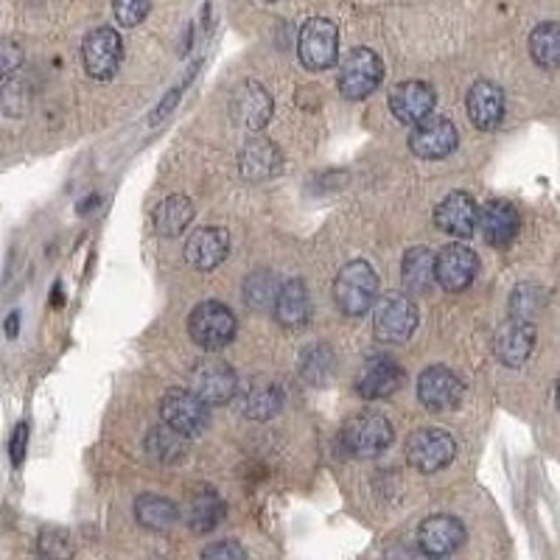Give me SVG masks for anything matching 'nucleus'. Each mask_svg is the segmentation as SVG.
Returning <instances> with one entry per match:
<instances>
[{
    "label": "nucleus",
    "instance_id": "nucleus-1",
    "mask_svg": "<svg viewBox=\"0 0 560 560\" xmlns=\"http://www.w3.org/2000/svg\"><path fill=\"white\" fill-rule=\"evenodd\" d=\"M378 294V275L368 261H350L339 269L334 280V303L348 317H362L376 306Z\"/></svg>",
    "mask_w": 560,
    "mask_h": 560
},
{
    "label": "nucleus",
    "instance_id": "nucleus-2",
    "mask_svg": "<svg viewBox=\"0 0 560 560\" xmlns=\"http://www.w3.org/2000/svg\"><path fill=\"white\" fill-rule=\"evenodd\" d=\"M342 446L348 448L353 457H378V454L387 452L393 446L395 432L393 423H389L387 415L373 412V409H364V412L350 415L342 427Z\"/></svg>",
    "mask_w": 560,
    "mask_h": 560
},
{
    "label": "nucleus",
    "instance_id": "nucleus-3",
    "mask_svg": "<svg viewBox=\"0 0 560 560\" xmlns=\"http://www.w3.org/2000/svg\"><path fill=\"white\" fill-rule=\"evenodd\" d=\"M418 306L415 300L404 292H384L376 300V317L373 328L376 337L387 345H404L418 328Z\"/></svg>",
    "mask_w": 560,
    "mask_h": 560
},
{
    "label": "nucleus",
    "instance_id": "nucleus-4",
    "mask_svg": "<svg viewBox=\"0 0 560 560\" xmlns=\"http://www.w3.org/2000/svg\"><path fill=\"white\" fill-rule=\"evenodd\" d=\"M236 314L219 300H205L188 317V334L205 350H222L236 337Z\"/></svg>",
    "mask_w": 560,
    "mask_h": 560
},
{
    "label": "nucleus",
    "instance_id": "nucleus-5",
    "mask_svg": "<svg viewBox=\"0 0 560 560\" xmlns=\"http://www.w3.org/2000/svg\"><path fill=\"white\" fill-rule=\"evenodd\" d=\"M384 79V62L370 48H353L339 65V93L350 102L368 98Z\"/></svg>",
    "mask_w": 560,
    "mask_h": 560
},
{
    "label": "nucleus",
    "instance_id": "nucleus-6",
    "mask_svg": "<svg viewBox=\"0 0 560 560\" xmlns=\"http://www.w3.org/2000/svg\"><path fill=\"white\" fill-rule=\"evenodd\" d=\"M210 404H205L194 389H168L160 398V418L185 438H197L210 423Z\"/></svg>",
    "mask_w": 560,
    "mask_h": 560
},
{
    "label": "nucleus",
    "instance_id": "nucleus-7",
    "mask_svg": "<svg viewBox=\"0 0 560 560\" xmlns=\"http://www.w3.org/2000/svg\"><path fill=\"white\" fill-rule=\"evenodd\" d=\"M457 454V443L443 429H418L407 440V463L420 474L443 471Z\"/></svg>",
    "mask_w": 560,
    "mask_h": 560
},
{
    "label": "nucleus",
    "instance_id": "nucleus-8",
    "mask_svg": "<svg viewBox=\"0 0 560 560\" xmlns=\"http://www.w3.org/2000/svg\"><path fill=\"white\" fill-rule=\"evenodd\" d=\"M300 62L308 70H328L337 65L339 54V32L331 20L312 18L303 23L298 37Z\"/></svg>",
    "mask_w": 560,
    "mask_h": 560
},
{
    "label": "nucleus",
    "instance_id": "nucleus-9",
    "mask_svg": "<svg viewBox=\"0 0 560 560\" xmlns=\"http://www.w3.org/2000/svg\"><path fill=\"white\" fill-rule=\"evenodd\" d=\"M84 70L98 82H109L118 73L124 59V39L113 26H98L84 37Z\"/></svg>",
    "mask_w": 560,
    "mask_h": 560
},
{
    "label": "nucleus",
    "instance_id": "nucleus-10",
    "mask_svg": "<svg viewBox=\"0 0 560 560\" xmlns=\"http://www.w3.org/2000/svg\"><path fill=\"white\" fill-rule=\"evenodd\" d=\"M191 389L202 398L210 407H219V404H230L236 398L238 378L233 373L228 362L222 359H205L197 368L191 370Z\"/></svg>",
    "mask_w": 560,
    "mask_h": 560
},
{
    "label": "nucleus",
    "instance_id": "nucleus-11",
    "mask_svg": "<svg viewBox=\"0 0 560 560\" xmlns=\"http://www.w3.org/2000/svg\"><path fill=\"white\" fill-rule=\"evenodd\" d=\"M459 135L448 118L443 115H429L423 121L415 124L412 135H409V149L415 158L423 160H443L457 149Z\"/></svg>",
    "mask_w": 560,
    "mask_h": 560
},
{
    "label": "nucleus",
    "instance_id": "nucleus-12",
    "mask_svg": "<svg viewBox=\"0 0 560 560\" xmlns=\"http://www.w3.org/2000/svg\"><path fill=\"white\" fill-rule=\"evenodd\" d=\"M463 395L465 384L459 382L454 370L443 368V364H434V368H427L420 373L418 398L429 412H448V409L459 407Z\"/></svg>",
    "mask_w": 560,
    "mask_h": 560
},
{
    "label": "nucleus",
    "instance_id": "nucleus-13",
    "mask_svg": "<svg viewBox=\"0 0 560 560\" xmlns=\"http://www.w3.org/2000/svg\"><path fill=\"white\" fill-rule=\"evenodd\" d=\"M465 544V527L459 518L434 513L418 527V547L429 558H448Z\"/></svg>",
    "mask_w": 560,
    "mask_h": 560
},
{
    "label": "nucleus",
    "instance_id": "nucleus-14",
    "mask_svg": "<svg viewBox=\"0 0 560 560\" xmlns=\"http://www.w3.org/2000/svg\"><path fill=\"white\" fill-rule=\"evenodd\" d=\"M479 272V258L465 244H448L438 253V287L446 292H465Z\"/></svg>",
    "mask_w": 560,
    "mask_h": 560
},
{
    "label": "nucleus",
    "instance_id": "nucleus-15",
    "mask_svg": "<svg viewBox=\"0 0 560 560\" xmlns=\"http://www.w3.org/2000/svg\"><path fill=\"white\" fill-rule=\"evenodd\" d=\"M230 115L244 129H264L272 118V96L258 82H244L230 96Z\"/></svg>",
    "mask_w": 560,
    "mask_h": 560
},
{
    "label": "nucleus",
    "instance_id": "nucleus-16",
    "mask_svg": "<svg viewBox=\"0 0 560 560\" xmlns=\"http://www.w3.org/2000/svg\"><path fill=\"white\" fill-rule=\"evenodd\" d=\"M404 378L407 373L393 357H370L359 373L357 389L368 401H378V398H389L393 393H398Z\"/></svg>",
    "mask_w": 560,
    "mask_h": 560
},
{
    "label": "nucleus",
    "instance_id": "nucleus-17",
    "mask_svg": "<svg viewBox=\"0 0 560 560\" xmlns=\"http://www.w3.org/2000/svg\"><path fill=\"white\" fill-rule=\"evenodd\" d=\"M535 348V328L529 319L510 317L493 337V353L504 368H522Z\"/></svg>",
    "mask_w": 560,
    "mask_h": 560
},
{
    "label": "nucleus",
    "instance_id": "nucleus-18",
    "mask_svg": "<svg viewBox=\"0 0 560 560\" xmlns=\"http://www.w3.org/2000/svg\"><path fill=\"white\" fill-rule=\"evenodd\" d=\"M434 224L443 233L457 238L474 236V230L479 228V208L474 202L471 194L452 191L434 210Z\"/></svg>",
    "mask_w": 560,
    "mask_h": 560
},
{
    "label": "nucleus",
    "instance_id": "nucleus-19",
    "mask_svg": "<svg viewBox=\"0 0 560 560\" xmlns=\"http://www.w3.org/2000/svg\"><path fill=\"white\" fill-rule=\"evenodd\" d=\"M434 102H438L434 90L427 82L412 79V82L395 84L389 93V113L401 124H418L432 115Z\"/></svg>",
    "mask_w": 560,
    "mask_h": 560
},
{
    "label": "nucleus",
    "instance_id": "nucleus-20",
    "mask_svg": "<svg viewBox=\"0 0 560 560\" xmlns=\"http://www.w3.org/2000/svg\"><path fill=\"white\" fill-rule=\"evenodd\" d=\"M230 253V236L222 228H199L185 242V261L199 272H210L224 264Z\"/></svg>",
    "mask_w": 560,
    "mask_h": 560
},
{
    "label": "nucleus",
    "instance_id": "nucleus-21",
    "mask_svg": "<svg viewBox=\"0 0 560 560\" xmlns=\"http://www.w3.org/2000/svg\"><path fill=\"white\" fill-rule=\"evenodd\" d=\"M479 228H482V236L490 247H508L518 236L522 219H518V210L510 202H504V199H490L479 210Z\"/></svg>",
    "mask_w": 560,
    "mask_h": 560
},
{
    "label": "nucleus",
    "instance_id": "nucleus-22",
    "mask_svg": "<svg viewBox=\"0 0 560 560\" xmlns=\"http://www.w3.org/2000/svg\"><path fill=\"white\" fill-rule=\"evenodd\" d=\"M465 107H468V118L474 121V127L479 129H497L502 124V115H504V93L499 84L493 82H479L471 84L468 90V98H465Z\"/></svg>",
    "mask_w": 560,
    "mask_h": 560
},
{
    "label": "nucleus",
    "instance_id": "nucleus-23",
    "mask_svg": "<svg viewBox=\"0 0 560 560\" xmlns=\"http://www.w3.org/2000/svg\"><path fill=\"white\" fill-rule=\"evenodd\" d=\"M275 319H278L283 328H303L312 317V298H308V289L303 280H287L280 287L278 298H275Z\"/></svg>",
    "mask_w": 560,
    "mask_h": 560
},
{
    "label": "nucleus",
    "instance_id": "nucleus-24",
    "mask_svg": "<svg viewBox=\"0 0 560 560\" xmlns=\"http://www.w3.org/2000/svg\"><path fill=\"white\" fill-rule=\"evenodd\" d=\"M404 289L409 294H427L438 283V255L429 247H412L401 264Z\"/></svg>",
    "mask_w": 560,
    "mask_h": 560
},
{
    "label": "nucleus",
    "instance_id": "nucleus-25",
    "mask_svg": "<svg viewBox=\"0 0 560 560\" xmlns=\"http://www.w3.org/2000/svg\"><path fill=\"white\" fill-rule=\"evenodd\" d=\"M224 518V502L213 488H199L185 504V522L194 533L205 535L217 529Z\"/></svg>",
    "mask_w": 560,
    "mask_h": 560
},
{
    "label": "nucleus",
    "instance_id": "nucleus-26",
    "mask_svg": "<svg viewBox=\"0 0 560 560\" xmlns=\"http://www.w3.org/2000/svg\"><path fill=\"white\" fill-rule=\"evenodd\" d=\"M238 163H242L244 179L261 183V179H269L280 168V152L269 140L255 138L242 149V160Z\"/></svg>",
    "mask_w": 560,
    "mask_h": 560
},
{
    "label": "nucleus",
    "instance_id": "nucleus-27",
    "mask_svg": "<svg viewBox=\"0 0 560 560\" xmlns=\"http://www.w3.org/2000/svg\"><path fill=\"white\" fill-rule=\"evenodd\" d=\"M135 516L152 533H166L177 524L179 510L172 499L158 497V493H143V497L135 499Z\"/></svg>",
    "mask_w": 560,
    "mask_h": 560
},
{
    "label": "nucleus",
    "instance_id": "nucleus-28",
    "mask_svg": "<svg viewBox=\"0 0 560 560\" xmlns=\"http://www.w3.org/2000/svg\"><path fill=\"white\" fill-rule=\"evenodd\" d=\"M194 219V205L188 197H168L166 202H160V208L154 210V233L163 238L179 236Z\"/></svg>",
    "mask_w": 560,
    "mask_h": 560
},
{
    "label": "nucleus",
    "instance_id": "nucleus-29",
    "mask_svg": "<svg viewBox=\"0 0 560 560\" xmlns=\"http://www.w3.org/2000/svg\"><path fill=\"white\" fill-rule=\"evenodd\" d=\"M283 404V395H280L278 384L267 382V378H258V382L249 384L242 395V415L253 420H267Z\"/></svg>",
    "mask_w": 560,
    "mask_h": 560
},
{
    "label": "nucleus",
    "instance_id": "nucleus-30",
    "mask_svg": "<svg viewBox=\"0 0 560 560\" xmlns=\"http://www.w3.org/2000/svg\"><path fill=\"white\" fill-rule=\"evenodd\" d=\"M529 54L538 68H560V23H541L529 34Z\"/></svg>",
    "mask_w": 560,
    "mask_h": 560
},
{
    "label": "nucleus",
    "instance_id": "nucleus-31",
    "mask_svg": "<svg viewBox=\"0 0 560 560\" xmlns=\"http://www.w3.org/2000/svg\"><path fill=\"white\" fill-rule=\"evenodd\" d=\"M278 292L280 289L275 283V275H269L267 269H258V272H253L244 280V300L253 308H269V303H275Z\"/></svg>",
    "mask_w": 560,
    "mask_h": 560
},
{
    "label": "nucleus",
    "instance_id": "nucleus-32",
    "mask_svg": "<svg viewBox=\"0 0 560 560\" xmlns=\"http://www.w3.org/2000/svg\"><path fill=\"white\" fill-rule=\"evenodd\" d=\"M334 368H337V359H334V350L328 345H314V348L306 350V357H303V376L312 384L328 382Z\"/></svg>",
    "mask_w": 560,
    "mask_h": 560
},
{
    "label": "nucleus",
    "instance_id": "nucleus-33",
    "mask_svg": "<svg viewBox=\"0 0 560 560\" xmlns=\"http://www.w3.org/2000/svg\"><path fill=\"white\" fill-rule=\"evenodd\" d=\"M544 306V292L538 287H518L510 298V308H513V317H522V319H533L538 314V308Z\"/></svg>",
    "mask_w": 560,
    "mask_h": 560
},
{
    "label": "nucleus",
    "instance_id": "nucleus-34",
    "mask_svg": "<svg viewBox=\"0 0 560 560\" xmlns=\"http://www.w3.org/2000/svg\"><path fill=\"white\" fill-rule=\"evenodd\" d=\"M152 0H113V14L121 26L135 28L147 20Z\"/></svg>",
    "mask_w": 560,
    "mask_h": 560
},
{
    "label": "nucleus",
    "instance_id": "nucleus-35",
    "mask_svg": "<svg viewBox=\"0 0 560 560\" xmlns=\"http://www.w3.org/2000/svg\"><path fill=\"white\" fill-rule=\"evenodd\" d=\"M39 555H45V558H68L70 555L68 533L57 527L43 529V533H39Z\"/></svg>",
    "mask_w": 560,
    "mask_h": 560
},
{
    "label": "nucleus",
    "instance_id": "nucleus-36",
    "mask_svg": "<svg viewBox=\"0 0 560 560\" xmlns=\"http://www.w3.org/2000/svg\"><path fill=\"white\" fill-rule=\"evenodd\" d=\"M202 558H247V549L236 541H219L202 549Z\"/></svg>",
    "mask_w": 560,
    "mask_h": 560
},
{
    "label": "nucleus",
    "instance_id": "nucleus-37",
    "mask_svg": "<svg viewBox=\"0 0 560 560\" xmlns=\"http://www.w3.org/2000/svg\"><path fill=\"white\" fill-rule=\"evenodd\" d=\"M26 443H28V423H18L12 438V465L20 468L23 459H26Z\"/></svg>",
    "mask_w": 560,
    "mask_h": 560
},
{
    "label": "nucleus",
    "instance_id": "nucleus-38",
    "mask_svg": "<svg viewBox=\"0 0 560 560\" xmlns=\"http://www.w3.org/2000/svg\"><path fill=\"white\" fill-rule=\"evenodd\" d=\"M18 68H23V48L9 39V43L3 45V79L12 77Z\"/></svg>",
    "mask_w": 560,
    "mask_h": 560
},
{
    "label": "nucleus",
    "instance_id": "nucleus-39",
    "mask_svg": "<svg viewBox=\"0 0 560 560\" xmlns=\"http://www.w3.org/2000/svg\"><path fill=\"white\" fill-rule=\"evenodd\" d=\"M179 98H183V88H174L172 93H168V96L163 98V104H160V107H154V115H152V121H149V124H152V127H154V124L163 121V118H166V115L172 113L174 107H177Z\"/></svg>",
    "mask_w": 560,
    "mask_h": 560
},
{
    "label": "nucleus",
    "instance_id": "nucleus-40",
    "mask_svg": "<svg viewBox=\"0 0 560 560\" xmlns=\"http://www.w3.org/2000/svg\"><path fill=\"white\" fill-rule=\"evenodd\" d=\"M18 331H20V312H12L7 319V337L14 339L18 337Z\"/></svg>",
    "mask_w": 560,
    "mask_h": 560
},
{
    "label": "nucleus",
    "instance_id": "nucleus-41",
    "mask_svg": "<svg viewBox=\"0 0 560 560\" xmlns=\"http://www.w3.org/2000/svg\"><path fill=\"white\" fill-rule=\"evenodd\" d=\"M555 395H558V407H560V378H558V389H555Z\"/></svg>",
    "mask_w": 560,
    "mask_h": 560
},
{
    "label": "nucleus",
    "instance_id": "nucleus-42",
    "mask_svg": "<svg viewBox=\"0 0 560 560\" xmlns=\"http://www.w3.org/2000/svg\"><path fill=\"white\" fill-rule=\"evenodd\" d=\"M269 3H275V0H269Z\"/></svg>",
    "mask_w": 560,
    "mask_h": 560
}]
</instances>
